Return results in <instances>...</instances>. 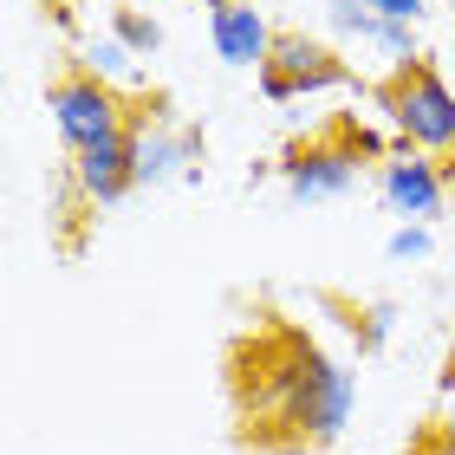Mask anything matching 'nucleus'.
<instances>
[{"label":"nucleus","instance_id":"f257e3e1","mask_svg":"<svg viewBox=\"0 0 455 455\" xmlns=\"http://www.w3.org/2000/svg\"><path fill=\"white\" fill-rule=\"evenodd\" d=\"M235 397H241V423L260 443H286V449H325L345 436L358 384L351 371L332 358L325 345L293 332L286 319H274L260 339H247L235 351Z\"/></svg>","mask_w":455,"mask_h":455},{"label":"nucleus","instance_id":"f03ea898","mask_svg":"<svg viewBox=\"0 0 455 455\" xmlns=\"http://www.w3.org/2000/svg\"><path fill=\"white\" fill-rule=\"evenodd\" d=\"M364 163H384V143L371 131H358L351 117H339L325 137H306L280 156V182L293 202H339V196L358 189Z\"/></svg>","mask_w":455,"mask_h":455},{"label":"nucleus","instance_id":"7ed1b4c3","mask_svg":"<svg viewBox=\"0 0 455 455\" xmlns=\"http://www.w3.org/2000/svg\"><path fill=\"white\" fill-rule=\"evenodd\" d=\"M378 105L390 117V131H397L403 150L417 156H455V92L443 85V72L417 59V66L390 72L378 85Z\"/></svg>","mask_w":455,"mask_h":455},{"label":"nucleus","instance_id":"20e7f679","mask_svg":"<svg viewBox=\"0 0 455 455\" xmlns=\"http://www.w3.org/2000/svg\"><path fill=\"white\" fill-rule=\"evenodd\" d=\"M46 111H52V131H59V143H66L72 156L137 124V111L124 105V92H111L105 78H92L85 66L59 72L52 85H46Z\"/></svg>","mask_w":455,"mask_h":455},{"label":"nucleus","instance_id":"39448f33","mask_svg":"<svg viewBox=\"0 0 455 455\" xmlns=\"http://www.w3.org/2000/svg\"><path fill=\"white\" fill-rule=\"evenodd\" d=\"M137 189H170V182H196L202 163H209V143H202L196 124L170 117L163 98H150V111H137Z\"/></svg>","mask_w":455,"mask_h":455},{"label":"nucleus","instance_id":"423d86ee","mask_svg":"<svg viewBox=\"0 0 455 455\" xmlns=\"http://www.w3.org/2000/svg\"><path fill=\"white\" fill-rule=\"evenodd\" d=\"M332 85H351V66L313 33H280L274 39V59L260 66V92L286 105V98H306V92H332Z\"/></svg>","mask_w":455,"mask_h":455},{"label":"nucleus","instance_id":"0eeeda50","mask_svg":"<svg viewBox=\"0 0 455 455\" xmlns=\"http://www.w3.org/2000/svg\"><path fill=\"white\" fill-rule=\"evenodd\" d=\"M378 202L397 221H436L443 215V202H449V176H443V163L436 156H417V150H397V156H384L378 163Z\"/></svg>","mask_w":455,"mask_h":455},{"label":"nucleus","instance_id":"6e6552de","mask_svg":"<svg viewBox=\"0 0 455 455\" xmlns=\"http://www.w3.org/2000/svg\"><path fill=\"white\" fill-rule=\"evenodd\" d=\"M137 131L143 124H131V131H117V137L72 156V182L92 209H117L124 196H137Z\"/></svg>","mask_w":455,"mask_h":455},{"label":"nucleus","instance_id":"1a4fd4ad","mask_svg":"<svg viewBox=\"0 0 455 455\" xmlns=\"http://www.w3.org/2000/svg\"><path fill=\"white\" fill-rule=\"evenodd\" d=\"M274 39H280V27L260 7H247V0H228L221 13H209V46L235 72H260L274 59Z\"/></svg>","mask_w":455,"mask_h":455},{"label":"nucleus","instance_id":"9d476101","mask_svg":"<svg viewBox=\"0 0 455 455\" xmlns=\"http://www.w3.org/2000/svg\"><path fill=\"white\" fill-rule=\"evenodd\" d=\"M78 66H85L92 78H105L111 92H137L143 78H137V52L124 46L117 33H92L85 46H78Z\"/></svg>","mask_w":455,"mask_h":455},{"label":"nucleus","instance_id":"9b49d317","mask_svg":"<svg viewBox=\"0 0 455 455\" xmlns=\"http://www.w3.org/2000/svg\"><path fill=\"white\" fill-rule=\"evenodd\" d=\"M111 33H117L137 59H156V52H163V20L143 13V7H131V0H117V7H111Z\"/></svg>","mask_w":455,"mask_h":455},{"label":"nucleus","instance_id":"f8f14e48","mask_svg":"<svg viewBox=\"0 0 455 455\" xmlns=\"http://www.w3.org/2000/svg\"><path fill=\"white\" fill-rule=\"evenodd\" d=\"M390 325H397V313H390L384 299H371V306H345V332H351V345H358L364 358L390 345Z\"/></svg>","mask_w":455,"mask_h":455},{"label":"nucleus","instance_id":"ddd939ff","mask_svg":"<svg viewBox=\"0 0 455 455\" xmlns=\"http://www.w3.org/2000/svg\"><path fill=\"white\" fill-rule=\"evenodd\" d=\"M364 46H378V52H384V59H390L397 72H403V66H417V59H423V46H417V27H410V20H378Z\"/></svg>","mask_w":455,"mask_h":455},{"label":"nucleus","instance_id":"4468645a","mask_svg":"<svg viewBox=\"0 0 455 455\" xmlns=\"http://www.w3.org/2000/svg\"><path fill=\"white\" fill-rule=\"evenodd\" d=\"M325 20H332L345 39H371V27H378L371 0H325Z\"/></svg>","mask_w":455,"mask_h":455},{"label":"nucleus","instance_id":"2eb2a0df","mask_svg":"<svg viewBox=\"0 0 455 455\" xmlns=\"http://www.w3.org/2000/svg\"><path fill=\"white\" fill-rule=\"evenodd\" d=\"M429 247H436V235H429L423 221H403L397 235L384 241V254H390V260H429Z\"/></svg>","mask_w":455,"mask_h":455},{"label":"nucleus","instance_id":"dca6fc26","mask_svg":"<svg viewBox=\"0 0 455 455\" xmlns=\"http://www.w3.org/2000/svg\"><path fill=\"white\" fill-rule=\"evenodd\" d=\"M371 13L378 20H410V27H417V20L429 13V0H371Z\"/></svg>","mask_w":455,"mask_h":455},{"label":"nucleus","instance_id":"f3484780","mask_svg":"<svg viewBox=\"0 0 455 455\" xmlns=\"http://www.w3.org/2000/svg\"><path fill=\"white\" fill-rule=\"evenodd\" d=\"M410 455H455V436H449V429H423Z\"/></svg>","mask_w":455,"mask_h":455},{"label":"nucleus","instance_id":"a211bd4d","mask_svg":"<svg viewBox=\"0 0 455 455\" xmlns=\"http://www.w3.org/2000/svg\"><path fill=\"white\" fill-rule=\"evenodd\" d=\"M202 7H209V13H221V7H228V0H202Z\"/></svg>","mask_w":455,"mask_h":455},{"label":"nucleus","instance_id":"6ab92c4d","mask_svg":"<svg viewBox=\"0 0 455 455\" xmlns=\"http://www.w3.org/2000/svg\"><path fill=\"white\" fill-rule=\"evenodd\" d=\"M443 390H455V371H449V378H443Z\"/></svg>","mask_w":455,"mask_h":455}]
</instances>
